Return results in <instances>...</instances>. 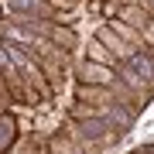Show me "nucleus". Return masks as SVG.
<instances>
[{
	"label": "nucleus",
	"instance_id": "f257e3e1",
	"mask_svg": "<svg viewBox=\"0 0 154 154\" xmlns=\"http://www.w3.org/2000/svg\"><path fill=\"white\" fill-rule=\"evenodd\" d=\"M75 72H79V82H93V86H113L116 82V69L103 65V62H93V58H82Z\"/></svg>",
	"mask_w": 154,
	"mask_h": 154
},
{
	"label": "nucleus",
	"instance_id": "f03ea898",
	"mask_svg": "<svg viewBox=\"0 0 154 154\" xmlns=\"http://www.w3.org/2000/svg\"><path fill=\"white\" fill-rule=\"evenodd\" d=\"M75 99H82V103H93V106H106V103H113L116 93H113V86H93V82H79L75 89Z\"/></svg>",
	"mask_w": 154,
	"mask_h": 154
},
{
	"label": "nucleus",
	"instance_id": "7ed1b4c3",
	"mask_svg": "<svg viewBox=\"0 0 154 154\" xmlns=\"http://www.w3.org/2000/svg\"><path fill=\"white\" fill-rule=\"evenodd\" d=\"M96 38L103 41V45H106V48H110V51H113V55L120 58V62H127V58L134 55V51H137L134 45H127V41L120 38V34H116V31L110 28V24H106V28H99V34H96Z\"/></svg>",
	"mask_w": 154,
	"mask_h": 154
},
{
	"label": "nucleus",
	"instance_id": "20e7f679",
	"mask_svg": "<svg viewBox=\"0 0 154 154\" xmlns=\"http://www.w3.org/2000/svg\"><path fill=\"white\" fill-rule=\"evenodd\" d=\"M17 140H21V134H17V120L14 113H0V154H11L17 147Z\"/></svg>",
	"mask_w": 154,
	"mask_h": 154
},
{
	"label": "nucleus",
	"instance_id": "39448f33",
	"mask_svg": "<svg viewBox=\"0 0 154 154\" xmlns=\"http://www.w3.org/2000/svg\"><path fill=\"white\" fill-rule=\"evenodd\" d=\"M86 58H93V62H103V65H113V69L120 65V58H116V55H113V51L106 48V45L99 41V38H96V41H89V55H86Z\"/></svg>",
	"mask_w": 154,
	"mask_h": 154
},
{
	"label": "nucleus",
	"instance_id": "423d86ee",
	"mask_svg": "<svg viewBox=\"0 0 154 154\" xmlns=\"http://www.w3.org/2000/svg\"><path fill=\"white\" fill-rule=\"evenodd\" d=\"M51 41H55L58 48H65V51H75V31L65 28V24H58V21H55V28H51Z\"/></svg>",
	"mask_w": 154,
	"mask_h": 154
},
{
	"label": "nucleus",
	"instance_id": "0eeeda50",
	"mask_svg": "<svg viewBox=\"0 0 154 154\" xmlns=\"http://www.w3.org/2000/svg\"><path fill=\"white\" fill-rule=\"evenodd\" d=\"M140 34H144V45H147V48H154V17L140 28Z\"/></svg>",
	"mask_w": 154,
	"mask_h": 154
}]
</instances>
